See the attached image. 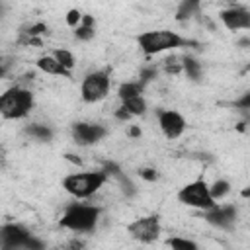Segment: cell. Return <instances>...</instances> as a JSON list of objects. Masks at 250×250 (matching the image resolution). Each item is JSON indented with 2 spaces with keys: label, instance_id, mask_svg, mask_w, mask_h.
<instances>
[{
  "label": "cell",
  "instance_id": "cell-1",
  "mask_svg": "<svg viewBox=\"0 0 250 250\" xmlns=\"http://www.w3.org/2000/svg\"><path fill=\"white\" fill-rule=\"evenodd\" d=\"M139 47L146 53V55H156L168 49H176V47H184V45H197V41L191 39H184L174 31L168 29H156V31H145L139 35Z\"/></svg>",
  "mask_w": 250,
  "mask_h": 250
},
{
  "label": "cell",
  "instance_id": "cell-2",
  "mask_svg": "<svg viewBox=\"0 0 250 250\" xmlns=\"http://www.w3.org/2000/svg\"><path fill=\"white\" fill-rule=\"evenodd\" d=\"M33 107V94L25 88L14 86L0 96V113L6 119H20Z\"/></svg>",
  "mask_w": 250,
  "mask_h": 250
},
{
  "label": "cell",
  "instance_id": "cell-3",
  "mask_svg": "<svg viewBox=\"0 0 250 250\" xmlns=\"http://www.w3.org/2000/svg\"><path fill=\"white\" fill-rule=\"evenodd\" d=\"M98 217H100V209L98 207L72 203V205L66 207L62 219H61V225L70 229V230H76V232H88V230H92L96 227Z\"/></svg>",
  "mask_w": 250,
  "mask_h": 250
},
{
  "label": "cell",
  "instance_id": "cell-4",
  "mask_svg": "<svg viewBox=\"0 0 250 250\" xmlns=\"http://www.w3.org/2000/svg\"><path fill=\"white\" fill-rule=\"evenodd\" d=\"M107 180L105 172H82V174H70L62 180V188L74 195V197H90L96 193Z\"/></svg>",
  "mask_w": 250,
  "mask_h": 250
},
{
  "label": "cell",
  "instance_id": "cell-5",
  "mask_svg": "<svg viewBox=\"0 0 250 250\" xmlns=\"http://www.w3.org/2000/svg\"><path fill=\"white\" fill-rule=\"evenodd\" d=\"M0 248H43V242L29 234L27 229L21 225H4L0 227Z\"/></svg>",
  "mask_w": 250,
  "mask_h": 250
},
{
  "label": "cell",
  "instance_id": "cell-6",
  "mask_svg": "<svg viewBox=\"0 0 250 250\" xmlns=\"http://www.w3.org/2000/svg\"><path fill=\"white\" fill-rule=\"evenodd\" d=\"M178 199L189 207H197V209H209L215 205V199L209 193V186L203 180L191 182L188 186H184L178 193Z\"/></svg>",
  "mask_w": 250,
  "mask_h": 250
},
{
  "label": "cell",
  "instance_id": "cell-7",
  "mask_svg": "<svg viewBox=\"0 0 250 250\" xmlns=\"http://www.w3.org/2000/svg\"><path fill=\"white\" fill-rule=\"evenodd\" d=\"M107 90H109V76L104 70H98V72L88 74L82 80V86H80L82 100L84 102H90V104L104 100L107 96Z\"/></svg>",
  "mask_w": 250,
  "mask_h": 250
},
{
  "label": "cell",
  "instance_id": "cell-8",
  "mask_svg": "<svg viewBox=\"0 0 250 250\" xmlns=\"http://www.w3.org/2000/svg\"><path fill=\"white\" fill-rule=\"evenodd\" d=\"M129 234L141 242H152L158 238L160 234V225H158V217L150 215V217H143L137 219L135 223L129 225Z\"/></svg>",
  "mask_w": 250,
  "mask_h": 250
},
{
  "label": "cell",
  "instance_id": "cell-9",
  "mask_svg": "<svg viewBox=\"0 0 250 250\" xmlns=\"http://www.w3.org/2000/svg\"><path fill=\"white\" fill-rule=\"evenodd\" d=\"M104 137H105V129L102 125H96V123H74L72 125V139L82 146L94 145L102 141Z\"/></svg>",
  "mask_w": 250,
  "mask_h": 250
},
{
  "label": "cell",
  "instance_id": "cell-10",
  "mask_svg": "<svg viewBox=\"0 0 250 250\" xmlns=\"http://www.w3.org/2000/svg\"><path fill=\"white\" fill-rule=\"evenodd\" d=\"M158 123H160V129L162 133L168 137V139H178L184 129H186V121L184 117L178 113V111H158Z\"/></svg>",
  "mask_w": 250,
  "mask_h": 250
},
{
  "label": "cell",
  "instance_id": "cell-11",
  "mask_svg": "<svg viewBox=\"0 0 250 250\" xmlns=\"http://www.w3.org/2000/svg\"><path fill=\"white\" fill-rule=\"evenodd\" d=\"M205 219L211 225L229 229L236 219V209H234V205H213V207L205 209Z\"/></svg>",
  "mask_w": 250,
  "mask_h": 250
},
{
  "label": "cell",
  "instance_id": "cell-12",
  "mask_svg": "<svg viewBox=\"0 0 250 250\" xmlns=\"http://www.w3.org/2000/svg\"><path fill=\"white\" fill-rule=\"evenodd\" d=\"M221 20L227 29H248L250 27V12L246 8H229L221 12Z\"/></svg>",
  "mask_w": 250,
  "mask_h": 250
},
{
  "label": "cell",
  "instance_id": "cell-13",
  "mask_svg": "<svg viewBox=\"0 0 250 250\" xmlns=\"http://www.w3.org/2000/svg\"><path fill=\"white\" fill-rule=\"evenodd\" d=\"M37 68L39 70H43V72H47V74H55V76H66V78H70V70L68 68H64L55 57H41L39 61H37Z\"/></svg>",
  "mask_w": 250,
  "mask_h": 250
},
{
  "label": "cell",
  "instance_id": "cell-14",
  "mask_svg": "<svg viewBox=\"0 0 250 250\" xmlns=\"http://www.w3.org/2000/svg\"><path fill=\"white\" fill-rule=\"evenodd\" d=\"M74 35H76L78 39H82V41L92 39V37H94V16L84 14V16L80 18V23L74 27Z\"/></svg>",
  "mask_w": 250,
  "mask_h": 250
},
{
  "label": "cell",
  "instance_id": "cell-15",
  "mask_svg": "<svg viewBox=\"0 0 250 250\" xmlns=\"http://www.w3.org/2000/svg\"><path fill=\"white\" fill-rule=\"evenodd\" d=\"M121 107H125L131 115H143L146 111V102L141 98V96H133V98H127V100H121Z\"/></svg>",
  "mask_w": 250,
  "mask_h": 250
},
{
  "label": "cell",
  "instance_id": "cell-16",
  "mask_svg": "<svg viewBox=\"0 0 250 250\" xmlns=\"http://www.w3.org/2000/svg\"><path fill=\"white\" fill-rule=\"evenodd\" d=\"M25 133H27L29 137H33V139H37V141H45V143L53 139V131H51L47 125L31 123V125H27V127H25Z\"/></svg>",
  "mask_w": 250,
  "mask_h": 250
},
{
  "label": "cell",
  "instance_id": "cell-17",
  "mask_svg": "<svg viewBox=\"0 0 250 250\" xmlns=\"http://www.w3.org/2000/svg\"><path fill=\"white\" fill-rule=\"evenodd\" d=\"M141 94H143V84H141V82H125V84H121L119 90H117L119 100H127V98L141 96Z\"/></svg>",
  "mask_w": 250,
  "mask_h": 250
},
{
  "label": "cell",
  "instance_id": "cell-18",
  "mask_svg": "<svg viewBox=\"0 0 250 250\" xmlns=\"http://www.w3.org/2000/svg\"><path fill=\"white\" fill-rule=\"evenodd\" d=\"M197 10H199V0H184V2L180 4V8H178L176 18H178L180 21H182V20H188V18H191Z\"/></svg>",
  "mask_w": 250,
  "mask_h": 250
},
{
  "label": "cell",
  "instance_id": "cell-19",
  "mask_svg": "<svg viewBox=\"0 0 250 250\" xmlns=\"http://www.w3.org/2000/svg\"><path fill=\"white\" fill-rule=\"evenodd\" d=\"M182 68L186 70L188 78H191V80H199V76H201V64H199L195 59L186 57V59H184V64H182Z\"/></svg>",
  "mask_w": 250,
  "mask_h": 250
},
{
  "label": "cell",
  "instance_id": "cell-20",
  "mask_svg": "<svg viewBox=\"0 0 250 250\" xmlns=\"http://www.w3.org/2000/svg\"><path fill=\"white\" fill-rule=\"evenodd\" d=\"M229 189H230L229 182H225V180H217V182L209 188V193H211L213 199H221V197H225V195L229 193Z\"/></svg>",
  "mask_w": 250,
  "mask_h": 250
},
{
  "label": "cell",
  "instance_id": "cell-21",
  "mask_svg": "<svg viewBox=\"0 0 250 250\" xmlns=\"http://www.w3.org/2000/svg\"><path fill=\"white\" fill-rule=\"evenodd\" d=\"M53 57H55L64 68H68V70L74 66V57H72V53L66 51V49H57V51L53 53Z\"/></svg>",
  "mask_w": 250,
  "mask_h": 250
},
{
  "label": "cell",
  "instance_id": "cell-22",
  "mask_svg": "<svg viewBox=\"0 0 250 250\" xmlns=\"http://www.w3.org/2000/svg\"><path fill=\"white\" fill-rule=\"evenodd\" d=\"M168 244H170L172 248H180V250H195V242L184 240V238H170Z\"/></svg>",
  "mask_w": 250,
  "mask_h": 250
},
{
  "label": "cell",
  "instance_id": "cell-23",
  "mask_svg": "<svg viewBox=\"0 0 250 250\" xmlns=\"http://www.w3.org/2000/svg\"><path fill=\"white\" fill-rule=\"evenodd\" d=\"M80 18H82V14H80L78 10H68V14H66V23H68L70 27H76V25L80 23Z\"/></svg>",
  "mask_w": 250,
  "mask_h": 250
},
{
  "label": "cell",
  "instance_id": "cell-24",
  "mask_svg": "<svg viewBox=\"0 0 250 250\" xmlns=\"http://www.w3.org/2000/svg\"><path fill=\"white\" fill-rule=\"evenodd\" d=\"M43 31H47V27H45V23H35V25H31L25 33H27V37H37V35H41Z\"/></svg>",
  "mask_w": 250,
  "mask_h": 250
},
{
  "label": "cell",
  "instance_id": "cell-25",
  "mask_svg": "<svg viewBox=\"0 0 250 250\" xmlns=\"http://www.w3.org/2000/svg\"><path fill=\"white\" fill-rule=\"evenodd\" d=\"M154 76H156V70H154V68H145V70H141V80H139V82L145 86V84H146L148 80H152Z\"/></svg>",
  "mask_w": 250,
  "mask_h": 250
},
{
  "label": "cell",
  "instance_id": "cell-26",
  "mask_svg": "<svg viewBox=\"0 0 250 250\" xmlns=\"http://www.w3.org/2000/svg\"><path fill=\"white\" fill-rule=\"evenodd\" d=\"M139 174H141V178H145V180H148V182H154V180L158 178L156 170H152V168H143Z\"/></svg>",
  "mask_w": 250,
  "mask_h": 250
},
{
  "label": "cell",
  "instance_id": "cell-27",
  "mask_svg": "<svg viewBox=\"0 0 250 250\" xmlns=\"http://www.w3.org/2000/svg\"><path fill=\"white\" fill-rule=\"evenodd\" d=\"M115 117H117V119H121V121H123V119H129V117H131V113H129V111H127V109H125V107H119V109H117V111H115Z\"/></svg>",
  "mask_w": 250,
  "mask_h": 250
},
{
  "label": "cell",
  "instance_id": "cell-28",
  "mask_svg": "<svg viewBox=\"0 0 250 250\" xmlns=\"http://www.w3.org/2000/svg\"><path fill=\"white\" fill-rule=\"evenodd\" d=\"M236 105H240V107H250V94H246L240 102H236Z\"/></svg>",
  "mask_w": 250,
  "mask_h": 250
},
{
  "label": "cell",
  "instance_id": "cell-29",
  "mask_svg": "<svg viewBox=\"0 0 250 250\" xmlns=\"http://www.w3.org/2000/svg\"><path fill=\"white\" fill-rule=\"evenodd\" d=\"M129 135H131V137H139V135H141V129H139V127H131V129H129Z\"/></svg>",
  "mask_w": 250,
  "mask_h": 250
},
{
  "label": "cell",
  "instance_id": "cell-30",
  "mask_svg": "<svg viewBox=\"0 0 250 250\" xmlns=\"http://www.w3.org/2000/svg\"><path fill=\"white\" fill-rule=\"evenodd\" d=\"M2 164H4V148L0 146V166H2Z\"/></svg>",
  "mask_w": 250,
  "mask_h": 250
},
{
  "label": "cell",
  "instance_id": "cell-31",
  "mask_svg": "<svg viewBox=\"0 0 250 250\" xmlns=\"http://www.w3.org/2000/svg\"><path fill=\"white\" fill-rule=\"evenodd\" d=\"M4 74V66H2V59H0V76Z\"/></svg>",
  "mask_w": 250,
  "mask_h": 250
}]
</instances>
